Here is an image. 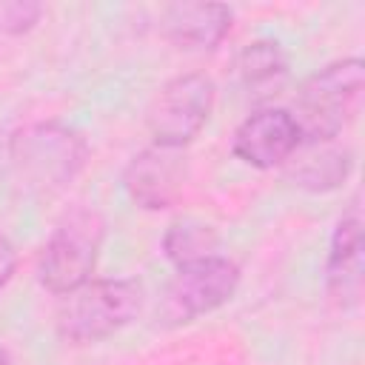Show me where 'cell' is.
I'll use <instances>...</instances> for the list:
<instances>
[{"mask_svg": "<svg viewBox=\"0 0 365 365\" xmlns=\"http://www.w3.org/2000/svg\"><path fill=\"white\" fill-rule=\"evenodd\" d=\"M240 285V268L228 257L211 254L185 265H177V274L165 285L160 317L165 325L194 322L202 314H211L234 297Z\"/></svg>", "mask_w": 365, "mask_h": 365, "instance_id": "6", "label": "cell"}, {"mask_svg": "<svg viewBox=\"0 0 365 365\" xmlns=\"http://www.w3.org/2000/svg\"><path fill=\"white\" fill-rule=\"evenodd\" d=\"M0 365H9V354L0 348Z\"/></svg>", "mask_w": 365, "mask_h": 365, "instance_id": "15", "label": "cell"}, {"mask_svg": "<svg viewBox=\"0 0 365 365\" xmlns=\"http://www.w3.org/2000/svg\"><path fill=\"white\" fill-rule=\"evenodd\" d=\"M240 86L251 97H271L288 80V57L277 40H254L237 54Z\"/></svg>", "mask_w": 365, "mask_h": 365, "instance_id": "12", "label": "cell"}, {"mask_svg": "<svg viewBox=\"0 0 365 365\" xmlns=\"http://www.w3.org/2000/svg\"><path fill=\"white\" fill-rule=\"evenodd\" d=\"M214 108V83L202 71H188L168 80L145 108V128L154 145L182 148L188 145Z\"/></svg>", "mask_w": 365, "mask_h": 365, "instance_id": "5", "label": "cell"}, {"mask_svg": "<svg viewBox=\"0 0 365 365\" xmlns=\"http://www.w3.org/2000/svg\"><path fill=\"white\" fill-rule=\"evenodd\" d=\"M188 177V160L182 148L151 145L131 157L123 171V188L137 208L163 211L182 194Z\"/></svg>", "mask_w": 365, "mask_h": 365, "instance_id": "7", "label": "cell"}, {"mask_svg": "<svg viewBox=\"0 0 365 365\" xmlns=\"http://www.w3.org/2000/svg\"><path fill=\"white\" fill-rule=\"evenodd\" d=\"M217 242H220V237H217L214 225L200 222V220H191V217L171 222L168 231L163 234V251L177 265H185V262L211 257L214 248H217Z\"/></svg>", "mask_w": 365, "mask_h": 365, "instance_id": "13", "label": "cell"}, {"mask_svg": "<svg viewBox=\"0 0 365 365\" xmlns=\"http://www.w3.org/2000/svg\"><path fill=\"white\" fill-rule=\"evenodd\" d=\"M362 217L359 211H348L334 234H331V248H328V262H325V288L334 305H339L342 311L356 308L362 299V271H365V259H362Z\"/></svg>", "mask_w": 365, "mask_h": 365, "instance_id": "9", "label": "cell"}, {"mask_svg": "<svg viewBox=\"0 0 365 365\" xmlns=\"http://www.w3.org/2000/svg\"><path fill=\"white\" fill-rule=\"evenodd\" d=\"M299 143H302V134L291 111L259 108L237 125L231 137V151L245 165L268 171L274 165H285V160L297 151Z\"/></svg>", "mask_w": 365, "mask_h": 365, "instance_id": "8", "label": "cell"}, {"mask_svg": "<svg viewBox=\"0 0 365 365\" xmlns=\"http://www.w3.org/2000/svg\"><path fill=\"white\" fill-rule=\"evenodd\" d=\"M351 171V151L336 140H302L285 160V174L305 191H331Z\"/></svg>", "mask_w": 365, "mask_h": 365, "instance_id": "11", "label": "cell"}, {"mask_svg": "<svg viewBox=\"0 0 365 365\" xmlns=\"http://www.w3.org/2000/svg\"><path fill=\"white\" fill-rule=\"evenodd\" d=\"M14 268H17V251L11 245L9 237L0 234V291L9 285V279L14 277Z\"/></svg>", "mask_w": 365, "mask_h": 365, "instance_id": "14", "label": "cell"}, {"mask_svg": "<svg viewBox=\"0 0 365 365\" xmlns=\"http://www.w3.org/2000/svg\"><path fill=\"white\" fill-rule=\"evenodd\" d=\"M57 311V334L66 342H100L125 328L143 305L137 279H88Z\"/></svg>", "mask_w": 365, "mask_h": 365, "instance_id": "4", "label": "cell"}, {"mask_svg": "<svg viewBox=\"0 0 365 365\" xmlns=\"http://www.w3.org/2000/svg\"><path fill=\"white\" fill-rule=\"evenodd\" d=\"M88 145L80 131L63 123H31L11 134L9 165L23 188L54 194L66 188L86 165Z\"/></svg>", "mask_w": 365, "mask_h": 365, "instance_id": "2", "label": "cell"}, {"mask_svg": "<svg viewBox=\"0 0 365 365\" xmlns=\"http://www.w3.org/2000/svg\"><path fill=\"white\" fill-rule=\"evenodd\" d=\"M160 29L163 34L191 51L214 48L231 29L234 11L222 3H171L160 14Z\"/></svg>", "mask_w": 365, "mask_h": 365, "instance_id": "10", "label": "cell"}, {"mask_svg": "<svg viewBox=\"0 0 365 365\" xmlns=\"http://www.w3.org/2000/svg\"><path fill=\"white\" fill-rule=\"evenodd\" d=\"M106 222L94 208H71L51 228L37 257V282L51 294H71L91 279Z\"/></svg>", "mask_w": 365, "mask_h": 365, "instance_id": "3", "label": "cell"}, {"mask_svg": "<svg viewBox=\"0 0 365 365\" xmlns=\"http://www.w3.org/2000/svg\"><path fill=\"white\" fill-rule=\"evenodd\" d=\"M365 94V63L345 57L314 71L294 97V123L302 140H336L359 114Z\"/></svg>", "mask_w": 365, "mask_h": 365, "instance_id": "1", "label": "cell"}]
</instances>
